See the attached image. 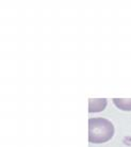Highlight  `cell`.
Listing matches in <instances>:
<instances>
[{"label":"cell","mask_w":131,"mask_h":147,"mask_svg":"<svg viewBox=\"0 0 131 147\" xmlns=\"http://www.w3.org/2000/svg\"><path fill=\"white\" fill-rule=\"evenodd\" d=\"M107 105L108 100L106 98H91L88 100V112L90 113L101 112L106 109Z\"/></svg>","instance_id":"7a4b0ae2"},{"label":"cell","mask_w":131,"mask_h":147,"mask_svg":"<svg viewBox=\"0 0 131 147\" xmlns=\"http://www.w3.org/2000/svg\"><path fill=\"white\" fill-rule=\"evenodd\" d=\"M113 103L120 110L131 111V98H114Z\"/></svg>","instance_id":"3957f363"},{"label":"cell","mask_w":131,"mask_h":147,"mask_svg":"<svg viewBox=\"0 0 131 147\" xmlns=\"http://www.w3.org/2000/svg\"><path fill=\"white\" fill-rule=\"evenodd\" d=\"M115 128L112 121L103 117H92L88 119V142L102 144L109 142L114 136Z\"/></svg>","instance_id":"6da1fadb"}]
</instances>
